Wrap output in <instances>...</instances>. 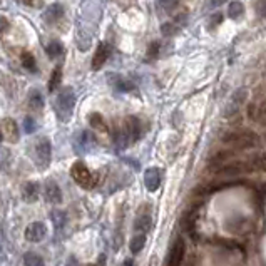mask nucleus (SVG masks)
<instances>
[{"mask_svg":"<svg viewBox=\"0 0 266 266\" xmlns=\"http://www.w3.org/2000/svg\"><path fill=\"white\" fill-rule=\"evenodd\" d=\"M143 137V122L139 117L129 116L124 119L121 129L117 131V134L114 136L119 148H127L129 144H134Z\"/></svg>","mask_w":266,"mask_h":266,"instance_id":"obj_1","label":"nucleus"},{"mask_svg":"<svg viewBox=\"0 0 266 266\" xmlns=\"http://www.w3.org/2000/svg\"><path fill=\"white\" fill-rule=\"evenodd\" d=\"M30 159L37 166L40 171H45L50 164V158H52V144H50L49 137H37L29 148Z\"/></svg>","mask_w":266,"mask_h":266,"instance_id":"obj_2","label":"nucleus"},{"mask_svg":"<svg viewBox=\"0 0 266 266\" xmlns=\"http://www.w3.org/2000/svg\"><path fill=\"white\" fill-rule=\"evenodd\" d=\"M74 107H76L74 89H72V87H62L56 100V109H57L59 117H61L62 121H69L72 112H74Z\"/></svg>","mask_w":266,"mask_h":266,"instance_id":"obj_3","label":"nucleus"},{"mask_svg":"<svg viewBox=\"0 0 266 266\" xmlns=\"http://www.w3.org/2000/svg\"><path fill=\"white\" fill-rule=\"evenodd\" d=\"M223 141L236 149H250L258 143V136L251 131H233L223 136Z\"/></svg>","mask_w":266,"mask_h":266,"instance_id":"obj_4","label":"nucleus"},{"mask_svg":"<svg viewBox=\"0 0 266 266\" xmlns=\"http://www.w3.org/2000/svg\"><path fill=\"white\" fill-rule=\"evenodd\" d=\"M71 177L79 184L82 189H92L95 184V177L90 169L82 161H77L71 166Z\"/></svg>","mask_w":266,"mask_h":266,"instance_id":"obj_5","label":"nucleus"},{"mask_svg":"<svg viewBox=\"0 0 266 266\" xmlns=\"http://www.w3.org/2000/svg\"><path fill=\"white\" fill-rule=\"evenodd\" d=\"M184 253H186L184 240H182V238H177V240L173 243L171 250H169L168 266H181L182 260H184Z\"/></svg>","mask_w":266,"mask_h":266,"instance_id":"obj_6","label":"nucleus"},{"mask_svg":"<svg viewBox=\"0 0 266 266\" xmlns=\"http://www.w3.org/2000/svg\"><path fill=\"white\" fill-rule=\"evenodd\" d=\"M47 235V228L44 223L34 221L25 228V240L29 243H40Z\"/></svg>","mask_w":266,"mask_h":266,"instance_id":"obj_7","label":"nucleus"},{"mask_svg":"<svg viewBox=\"0 0 266 266\" xmlns=\"http://www.w3.org/2000/svg\"><path fill=\"white\" fill-rule=\"evenodd\" d=\"M245 99H246V90H245V89L236 90V92L231 95V99H229L226 109H224V117H233V116H236V114L240 112L241 104L245 102Z\"/></svg>","mask_w":266,"mask_h":266,"instance_id":"obj_8","label":"nucleus"},{"mask_svg":"<svg viewBox=\"0 0 266 266\" xmlns=\"http://www.w3.org/2000/svg\"><path fill=\"white\" fill-rule=\"evenodd\" d=\"M112 49L111 45L107 42H100L97 45V49H95V54L92 57V71H99V69H102V66L105 62H107L109 56H111Z\"/></svg>","mask_w":266,"mask_h":266,"instance_id":"obj_9","label":"nucleus"},{"mask_svg":"<svg viewBox=\"0 0 266 266\" xmlns=\"http://www.w3.org/2000/svg\"><path fill=\"white\" fill-rule=\"evenodd\" d=\"M2 136L5 137L8 143L17 144L20 139V129L13 119H3L2 121Z\"/></svg>","mask_w":266,"mask_h":266,"instance_id":"obj_10","label":"nucleus"},{"mask_svg":"<svg viewBox=\"0 0 266 266\" xmlns=\"http://www.w3.org/2000/svg\"><path fill=\"white\" fill-rule=\"evenodd\" d=\"M62 17H64V5L62 3H52V5H49L42 13L44 22L45 24H50V25L61 22Z\"/></svg>","mask_w":266,"mask_h":266,"instance_id":"obj_11","label":"nucleus"},{"mask_svg":"<svg viewBox=\"0 0 266 266\" xmlns=\"http://www.w3.org/2000/svg\"><path fill=\"white\" fill-rule=\"evenodd\" d=\"M161 179H163L161 169H158V168L146 169V173H144V184H146V187H148L149 191H158L159 186H161Z\"/></svg>","mask_w":266,"mask_h":266,"instance_id":"obj_12","label":"nucleus"},{"mask_svg":"<svg viewBox=\"0 0 266 266\" xmlns=\"http://www.w3.org/2000/svg\"><path fill=\"white\" fill-rule=\"evenodd\" d=\"M44 196H45V199H47V203L57 204V203H61V201H62V191H61V187L57 186V182H54V181L45 182Z\"/></svg>","mask_w":266,"mask_h":266,"instance_id":"obj_13","label":"nucleus"},{"mask_svg":"<svg viewBox=\"0 0 266 266\" xmlns=\"http://www.w3.org/2000/svg\"><path fill=\"white\" fill-rule=\"evenodd\" d=\"M39 191H40L39 182H34V181L25 182V184L22 186V199H24L25 203H35V201L39 199Z\"/></svg>","mask_w":266,"mask_h":266,"instance_id":"obj_14","label":"nucleus"},{"mask_svg":"<svg viewBox=\"0 0 266 266\" xmlns=\"http://www.w3.org/2000/svg\"><path fill=\"white\" fill-rule=\"evenodd\" d=\"M109 84H111L116 90H121V92H129V90H134V84H132L131 81L124 79V77L119 76V74L109 76Z\"/></svg>","mask_w":266,"mask_h":266,"instance_id":"obj_15","label":"nucleus"},{"mask_svg":"<svg viewBox=\"0 0 266 266\" xmlns=\"http://www.w3.org/2000/svg\"><path fill=\"white\" fill-rule=\"evenodd\" d=\"M151 223H153V219H151L149 211H139V214H137V218L134 221V229L146 233L151 228Z\"/></svg>","mask_w":266,"mask_h":266,"instance_id":"obj_16","label":"nucleus"},{"mask_svg":"<svg viewBox=\"0 0 266 266\" xmlns=\"http://www.w3.org/2000/svg\"><path fill=\"white\" fill-rule=\"evenodd\" d=\"M89 124H90V127L95 131H99V132H109V126H107V122H105V119L102 117V114H99V112H92L89 116Z\"/></svg>","mask_w":266,"mask_h":266,"instance_id":"obj_17","label":"nucleus"},{"mask_svg":"<svg viewBox=\"0 0 266 266\" xmlns=\"http://www.w3.org/2000/svg\"><path fill=\"white\" fill-rule=\"evenodd\" d=\"M27 102H29V107L32 109V111L39 112L40 109L44 107V97H42V94H40V90L32 89L29 92V99H27Z\"/></svg>","mask_w":266,"mask_h":266,"instance_id":"obj_18","label":"nucleus"},{"mask_svg":"<svg viewBox=\"0 0 266 266\" xmlns=\"http://www.w3.org/2000/svg\"><path fill=\"white\" fill-rule=\"evenodd\" d=\"M61 82H62V66H57V67L52 71L50 77H49V82H47L49 92H54V90H56L57 87L61 86Z\"/></svg>","mask_w":266,"mask_h":266,"instance_id":"obj_19","label":"nucleus"},{"mask_svg":"<svg viewBox=\"0 0 266 266\" xmlns=\"http://www.w3.org/2000/svg\"><path fill=\"white\" fill-rule=\"evenodd\" d=\"M20 62H22V67L25 69V71L29 72H37V62H35V57L32 56L30 52H27V50H24V52L20 54Z\"/></svg>","mask_w":266,"mask_h":266,"instance_id":"obj_20","label":"nucleus"},{"mask_svg":"<svg viewBox=\"0 0 266 266\" xmlns=\"http://www.w3.org/2000/svg\"><path fill=\"white\" fill-rule=\"evenodd\" d=\"M144 245H146V236H144V233H143V235L134 236V238H132V240L129 241V250H131V253H132V255H137V253H139V251L144 248Z\"/></svg>","mask_w":266,"mask_h":266,"instance_id":"obj_21","label":"nucleus"},{"mask_svg":"<svg viewBox=\"0 0 266 266\" xmlns=\"http://www.w3.org/2000/svg\"><path fill=\"white\" fill-rule=\"evenodd\" d=\"M62 52H64V47H62V44L61 42H50L47 47H45V54L49 56V59H57V57H61L62 56Z\"/></svg>","mask_w":266,"mask_h":266,"instance_id":"obj_22","label":"nucleus"},{"mask_svg":"<svg viewBox=\"0 0 266 266\" xmlns=\"http://www.w3.org/2000/svg\"><path fill=\"white\" fill-rule=\"evenodd\" d=\"M243 12H245V7H243L241 2H231L228 7V17L233 20L240 19V17L243 15Z\"/></svg>","mask_w":266,"mask_h":266,"instance_id":"obj_23","label":"nucleus"},{"mask_svg":"<svg viewBox=\"0 0 266 266\" xmlns=\"http://www.w3.org/2000/svg\"><path fill=\"white\" fill-rule=\"evenodd\" d=\"M24 266H44V260L37 253L29 251L24 255Z\"/></svg>","mask_w":266,"mask_h":266,"instance_id":"obj_24","label":"nucleus"},{"mask_svg":"<svg viewBox=\"0 0 266 266\" xmlns=\"http://www.w3.org/2000/svg\"><path fill=\"white\" fill-rule=\"evenodd\" d=\"M50 218H52L54 224H56V229H61L64 223H66V213H62V211H52Z\"/></svg>","mask_w":266,"mask_h":266,"instance_id":"obj_25","label":"nucleus"},{"mask_svg":"<svg viewBox=\"0 0 266 266\" xmlns=\"http://www.w3.org/2000/svg\"><path fill=\"white\" fill-rule=\"evenodd\" d=\"M22 127H24V131L27 134H32V132L35 131V127H37V124H35V119L32 116H27L24 117V121H22Z\"/></svg>","mask_w":266,"mask_h":266,"instance_id":"obj_26","label":"nucleus"},{"mask_svg":"<svg viewBox=\"0 0 266 266\" xmlns=\"http://www.w3.org/2000/svg\"><path fill=\"white\" fill-rule=\"evenodd\" d=\"M158 56H159V42H153L148 49V59L153 61V59H156Z\"/></svg>","mask_w":266,"mask_h":266,"instance_id":"obj_27","label":"nucleus"},{"mask_svg":"<svg viewBox=\"0 0 266 266\" xmlns=\"http://www.w3.org/2000/svg\"><path fill=\"white\" fill-rule=\"evenodd\" d=\"M159 3H161V7L164 10H173V8L177 7L179 0H159Z\"/></svg>","mask_w":266,"mask_h":266,"instance_id":"obj_28","label":"nucleus"},{"mask_svg":"<svg viewBox=\"0 0 266 266\" xmlns=\"http://www.w3.org/2000/svg\"><path fill=\"white\" fill-rule=\"evenodd\" d=\"M221 20H223V15H221V13H216V15H213V17L209 19V22H211L209 29H211L213 25H219V24H221Z\"/></svg>","mask_w":266,"mask_h":266,"instance_id":"obj_29","label":"nucleus"},{"mask_svg":"<svg viewBox=\"0 0 266 266\" xmlns=\"http://www.w3.org/2000/svg\"><path fill=\"white\" fill-rule=\"evenodd\" d=\"M22 3H25V5L29 7H40L42 5V0H20Z\"/></svg>","mask_w":266,"mask_h":266,"instance_id":"obj_30","label":"nucleus"},{"mask_svg":"<svg viewBox=\"0 0 266 266\" xmlns=\"http://www.w3.org/2000/svg\"><path fill=\"white\" fill-rule=\"evenodd\" d=\"M8 29V20L3 15H0V34H3Z\"/></svg>","mask_w":266,"mask_h":266,"instance_id":"obj_31","label":"nucleus"},{"mask_svg":"<svg viewBox=\"0 0 266 266\" xmlns=\"http://www.w3.org/2000/svg\"><path fill=\"white\" fill-rule=\"evenodd\" d=\"M258 13L266 19V0H261V2L258 3Z\"/></svg>","mask_w":266,"mask_h":266,"instance_id":"obj_32","label":"nucleus"},{"mask_svg":"<svg viewBox=\"0 0 266 266\" xmlns=\"http://www.w3.org/2000/svg\"><path fill=\"white\" fill-rule=\"evenodd\" d=\"M224 2H226V0H209V5L216 8V7H219V5H223Z\"/></svg>","mask_w":266,"mask_h":266,"instance_id":"obj_33","label":"nucleus"},{"mask_svg":"<svg viewBox=\"0 0 266 266\" xmlns=\"http://www.w3.org/2000/svg\"><path fill=\"white\" fill-rule=\"evenodd\" d=\"M2 139H3V136H2V131H0V143H2Z\"/></svg>","mask_w":266,"mask_h":266,"instance_id":"obj_34","label":"nucleus"},{"mask_svg":"<svg viewBox=\"0 0 266 266\" xmlns=\"http://www.w3.org/2000/svg\"><path fill=\"white\" fill-rule=\"evenodd\" d=\"M82 266H97V265H82Z\"/></svg>","mask_w":266,"mask_h":266,"instance_id":"obj_35","label":"nucleus"},{"mask_svg":"<svg viewBox=\"0 0 266 266\" xmlns=\"http://www.w3.org/2000/svg\"><path fill=\"white\" fill-rule=\"evenodd\" d=\"M0 3H2V0H0Z\"/></svg>","mask_w":266,"mask_h":266,"instance_id":"obj_36","label":"nucleus"}]
</instances>
